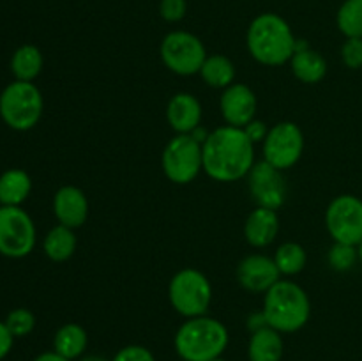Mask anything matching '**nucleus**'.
<instances>
[{
	"label": "nucleus",
	"instance_id": "9d476101",
	"mask_svg": "<svg viewBox=\"0 0 362 361\" xmlns=\"http://www.w3.org/2000/svg\"><path fill=\"white\" fill-rule=\"evenodd\" d=\"M304 152L303 130L296 122L283 120L269 127L264 140V159L278 170H288L299 163Z\"/></svg>",
	"mask_w": 362,
	"mask_h": 361
},
{
	"label": "nucleus",
	"instance_id": "473e14b6",
	"mask_svg": "<svg viewBox=\"0 0 362 361\" xmlns=\"http://www.w3.org/2000/svg\"><path fill=\"white\" fill-rule=\"evenodd\" d=\"M13 343H14V336L11 335V331L7 329L6 322L0 321V361L11 353L13 349Z\"/></svg>",
	"mask_w": 362,
	"mask_h": 361
},
{
	"label": "nucleus",
	"instance_id": "f8f14e48",
	"mask_svg": "<svg viewBox=\"0 0 362 361\" xmlns=\"http://www.w3.org/2000/svg\"><path fill=\"white\" fill-rule=\"evenodd\" d=\"M250 177L251 198L257 202V207H267L278 211L286 200V180L283 170H278L271 163H255Z\"/></svg>",
	"mask_w": 362,
	"mask_h": 361
},
{
	"label": "nucleus",
	"instance_id": "dca6fc26",
	"mask_svg": "<svg viewBox=\"0 0 362 361\" xmlns=\"http://www.w3.org/2000/svg\"><path fill=\"white\" fill-rule=\"evenodd\" d=\"M166 119L177 134H191L202 122L200 101L189 92H177L166 105Z\"/></svg>",
	"mask_w": 362,
	"mask_h": 361
},
{
	"label": "nucleus",
	"instance_id": "2eb2a0df",
	"mask_svg": "<svg viewBox=\"0 0 362 361\" xmlns=\"http://www.w3.org/2000/svg\"><path fill=\"white\" fill-rule=\"evenodd\" d=\"M53 214L60 225L80 229L88 218L87 195L76 186H62L53 197Z\"/></svg>",
	"mask_w": 362,
	"mask_h": 361
},
{
	"label": "nucleus",
	"instance_id": "412c9836",
	"mask_svg": "<svg viewBox=\"0 0 362 361\" xmlns=\"http://www.w3.org/2000/svg\"><path fill=\"white\" fill-rule=\"evenodd\" d=\"M32 191V179L25 170L9 168L0 176V205L21 207Z\"/></svg>",
	"mask_w": 362,
	"mask_h": 361
},
{
	"label": "nucleus",
	"instance_id": "0eeeda50",
	"mask_svg": "<svg viewBox=\"0 0 362 361\" xmlns=\"http://www.w3.org/2000/svg\"><path fill=\"white\" fill-rule=\"evenodd\" d=\"M161 166L173 184L193 183L204 170L202 142L193 134H175L163 149Z\"/></svg>",
	"mask_w": 362,
	"mask_h": 361
},
{
	"label": "nucleus",
	"instance_id": "423d86ee",
	"mask_svg": "<svg viewBox=\"0 0 362 361\" xmlns=\"http://www.w3.org/2000/svg\"><path fill=\"white\" fill-rule=\"evenodd\" d=\"M173 310L186 319L207 315L212 301V285L207 276L193 268L180 269L168 285Z\"/></svg>",
	"mask_w": 362,
	"mask_h": 361
},
{
	"label": "nucleus",
	"instance_id": "7ed1b4c3",
	"mask_svg": "<svg viewBox=\"0 0 362 361\" xmlns=\"http://www.w3.org/2000/svg\"><path fill=\"white\" fill-rule=\"evenodd\" d=\"M230 335L221 321L209 315L187 319L175 333L173 345L182 361H212L221 357Z\"/></svg>",
	"mask_w": 362,
	"mask_h": 361
},
{
	"label": "nucleus",
	"instance_id": "6e6552de",
	"mask_svg": "<svg viewBox=\"0 0 362 361\" xmlns=\"http://www.w3.org/2000/svg\"><path fill=\"white\" fill-rule=\"evenodd\" d=\"M163 64L179 76H193L200 73L207 52L200 38L186 30H173L163 38L159 46Z\"/></svg>",
	"mask_w": 362,
	"mask_h": 361
},
{
	"label": "nucleus",
	"instance_id": "f03ea898",
	"mask_svg": "<svg viewBox=\"0 0 362 361\" xmlns=\"http://www.w3.org/2000/svg\"><path fill=\"white\" fill-rule=\"evenodd\" d=\"M247 52L264 66H281L296 53L297 39L288 21L274 13L258 14L247 27Z\"/></svg>",
	"mask_w": 362,
	"mask_h": 361
},
{
	"label": "nucleus",
	"instance_id": "4be33fe9",
	"mask_svg": "<svg viewBox=\"0 0 362 361\" xmlns=\"http://www.w3.org/2000/svg\"><path fill=\"white\" fill-rule=\"evenodd\" d=\"M76 234L73 229L64 225H57L46 234L45 241H42V250H45L46 257L53 262H66L76 251Z\"/></svg>",
	"mask_w": 362,
	"mask_h": 361
},
{
	"label": "nucleus",
	"instance_id": "cd10ccee",
	"mask_svg": "<svg viewBox=\"0 0 362 361\" xmlns=\"http://www.w3.org/2000/svg\"><path fill=\"white\" fill-rule=\"evenodd\" d=\"M6 326L14 338H23L30 335L35 328V315L28 308H16L6 317Z\"/></svg>",
	"mask_w": 362,
	"mask_h": 361
},
{
	"label": "nucleus",
	"instance_id": "a878e982",
	"mask_svg": "<svg viewBox=\"0 0 362 361\" xmlns=\"http://www.w3.org/2000/svg\"><path fill=\"white\" fill-rule=\"evenodd\" d=\"M336 21L345 38L362 39V0H345L339 7Z\"/></svg>",
	"mask_w": 362,
	"mask_h": 361
},
{
	"label": "nucleus",
	"instance_id": "b1692460",
	"mask_svg": "<svg viewBox=\"0 0 362 361\" xmlns=\"http://www.w3.org/2000/svg\"><path fill=\"white\" fill-rule=\"evenodd\" d=\"M42 53L37 46L23 45L13 53L11 71L20 81H34L42 71Z\"/></svg>",
	"mask_w": 362,
	"mask_h": 361
},
{
	"label": "nucleus",
	"instance_id": "393cba45",
	"mask_svg": "<svg viewBox=\"0 0 362 361\" xmlns=\"http://www.w3.org/2000/svg\"><path fill=\"white\" fill-rule=\"evenodd\" d=\"M274 262L278 265L279 273L283 276H296L306 268L308 264V253L304 250L303 244L293 243V241H288V243H283L281 246L276 250L274 253Z\"/></svg>",
	"mask_w": 362,
	"mask_h": 361
},
{
	"label": "nucleus",
	"instance_id": "c756f323",
	"mask_svg": "<svg viewBox=\"0 0 362 361\" xmlns=\"http://www.w3.org/2000/svg\"><path fill=\"white\" fill-rule=\"evenodd\" d=\"M187 13V2L186 0H161L159 2V14L165 21L170 23H177L182 20Z\"/></svg>",
	"mask_w": 362,
	"mask_h": 361
},
{
	"label": "nucleus",
	"instance_id": "aec40b11",
	"mask_svg": "<svg viewBox=\"0 0 362 361\" xmlns=\"http://www.w3.org/2000/svg\"><path fill=\"white\" fill-rule=\"evenodd\" d=\"M87 331L83 329V326L76 324V322H67V324L60 326L53 336V350L69 361L80 360L87 350Z\"/></svg>",
	"mask_w": 362,
	"mask_h": 361
},
{
	"label": "nucleus",
	"instance_id": "c9c22d12",
	"mask_svg": "<svg viewBox=\"0 0 362 361\" xmlns=\"http://www.w3.org/2000/svg\"><path fill=\"white\" fill-rule=\"evenodd\" d=\"M357 251H359V260L362 262V241L359 244H357Z\"/></svg>",
	"mask_w": 362,
	"mask_h": 361
},
{
	"label": "nucleus",
	"instance_id": "5701e85b",
	"mask_svg": "<svg viewBox=\"0 0 362 361\" xmlns=\"http://www.w3.org/2000/svg\"><path fill=\"white\" fill-rule=\"evenodd\" d=\"M235 64L225 55H207L200 69V76L212 88L230 87L235 84Z\"/></svg>",
	"mask_w": 362,
	"mask_h": 361
},
{
	"label": "nucleus",
	"instance_id": "72a5a7b5",
	"mask_svg": "<svg viewBox=\"0 0 362 361\" xmlns=\"http://www.w3.org/2000/svg\"><path fill=\"white\" fill-rule=\"evenodd\" d=\"M34 361H69V360H66V357H62L60 354H57L55 350H49V353L39 354Z\"/></svg>",
	"mask_w": 362,
	"mask_h": 361
},
{
	"label": "nucleus",
	"instance_id": "f704fd0d",
	"mask_svg": "<svg viewBox=\"0 0 362 361\" xmlns=\"http://www.w3.org/2000/svg\"><path fill=\"white\" fill-rule=\"evenodd\" d=\"M80 361H108V360H105L103 356H83L80 357Z\"/></svg>",
	"mask_w": 362,
	"mask_h": 361
},
{
	"label": "nucleus",
	"instance_id": "bb28decb",
	"mask_svg": "<svg viewBox=\"0 0 362 361\" xmlns=\"http://www.w3.org/2000/svg\"><path fill=\"white\" fill-rule=\"evenodd\" d=\"M327 260L329 265H331L334 271H350V269L356 265V262L359 260V251H357V246H352V244L334 243L331 246V250H329Z\"/></svg>",
	"mask_w": 362,
	"mask_h": 361
},
{
	"label": "nucleus",
	"instance_id": "4468645a",
	"mask_svg": "<svg viewBox=\"0 0 362 361\" xmlns=\"http://www.w3.org/2000/svg\"><path fill=\"white\" fill-rule=\"evenodd\" d=\"M257 94L244 84H232L223 91L219 110L228 126L244 127L257 115Z\"/></svg>",
	"mask_w": 362,
	"mask_h": 361
},
{
	"label": "nucleus",
	"instance_id": "6ab92c4d",
	"mask_svg": "<svg viewBox=\"0 0 362 361\" xmlns=\"http://www.w3.org/2000/svg\"><path fill=\"white\" fill-rule=\"evenodd\" d=\"M283 350H285V345H283L281 333L276 329L265 326L251 333L250 343H247L250 361H281Z\"/></svg>",
	"mask_w": 362,
	"mask_h": 361
},
{
	"label": "nucleus",
	"instance_id": "39448f33",
	"mask_svg": "<svg viewBox=\"0 0 362 361\" xmlns=\"http://www.w3.org/2000/svg\"><path fill=\"white\" fill-rule=\"evenodd\" d=\"M42 94L32 81H13L0 94V117L16 131H28L41 120Z\"/></svg>",
	"mask_w": 362,
	"mask_h": 361
},
{
	"label": "nucleus",
	"instance_id": "e433bc0d",
	"mask_svg": "<svg viewBox=\"0 0 362 361\" xmlns=\"http://www.w3.org/2000/svg\"><path fill=\"white\" fill-rule=\"evenodd\" d=\"M212 361H226V360H223V357H216V360H212Z\"/></svg>",
	"mask_w": 362,
	"mask_h": 361
},
{
	"label": "nucleus",
	"instance_id": "ddd939ff",
	"mask_svg": "<svg viewBox=\"0 0 362 361\" xmlns=\"http://www.w3.org/2000/svg\"><path fill=\"white\" fill-rule=\"evenodd\" d=\"M237 280H239L243 289L250 290V292L265 294L281 280V273H279L274 258L267 257V255L253 253L239 262Z\"/></svg>",
	"mask_w": 362,
	"mask_h": 361
},
{
	"label": "nucleus",
	"instance_id": "20e7f679",
	"mask_svg": "<svg viewBox=\"0 0 362 361\" xmlns=\"http://www.w3.org/2000/svg\"><path fill=\"white\" fill-rule=\"evenodd\" d=\"M269 328L283 333H296L308 324L311 317V303L306 290L296 282L279 280L265 292L262 308Z\"/></svg>",
	"mask_w": 362,
	"mask_h": 361
},
{
	"label": "nucleus",
	"instance_id": "1a4fd4ad",
	"mask_svg": "<svg viewBox=\"0 0 362 361\" xmlns=\"http://www.w3.org/2000/svg\"><path fill=\"white\" fill-rule=\"evenodd\" d=\"M35 246V225L27 211L13 205H0V255L23 258Z\"/></svg>",
	"mask_w": 362,
	"mask_h": 361
},
{
	"label": "nucleus",
	"instance_id": "f257e3e1",
	"mask_svg": "<svg viewBox=\"0 0 362 361\" xmlns=\"http://www.w3.org/2000/svg\"><path fill=\"white\" fill-rule=\"evenodd\" d=\"M204 172L218 183H235L247 177L255 165V144L243 127L223 126L207 134L202 144Z\"/></svg>",
	"mask_w": 362,
	"mask_h": 361
},
{
	"label": "nucleus",
	"instance_id": "2f4dec72",
	"mask_svg": "<svg viewBox=\"0 0 362 361\" xmlns=\"http://www.w3.org/2000/svg\"><path fill=\"white\" fill-rule=\"evenodd\" d=\"M243 130H244V133H246V137L250 138L253 144H258V142H262V144H264L265 137H267V133H269L267 124H265L264 120H258V119L251 120V122L246 124Z\"/></svg>",
	"mask_w": 362,
	"mask_h": 361
},
{
	"label": "nucleus",
	"instance_id": "7c9ffc66",
	"mask_svg": "<svg viewBox=\"0 0 362 361\" xmlns=\"http://www.w3.org/2000/svg\"><path fill=\"white\" fill-rule=\"evenodd\" d=\"M112 361H156V357L147 347L126 345L113 356Z\"/></svg>",
	"mask_w": 362,
	"mask_h": 361
},
{
	"label": "nucleus",
	"instance_id": "9b49d317",
	"mask_svg": "<svg viewBox=\"0 0 362 361\" xmlns=\"http://www.w3.org/2000/svg\"><path fill=\"white\" fill-rule=\"evenodd\" d=\"M325 225L334 243L357 246L362 241V200L356 195H339L325 211Z\"/></svg>",
	"mask_w": 362,
	"mask_h": 361
},
{
	"label": "nucleus",
	"instance_id": "f3484780",
	"mask_svg": "<svg viewBox=\"0 0 362 361\" xmlns=\"http://www.w3.org/2000/svg\"><path fill=\"white\" fill-rule=\"evenodd\" d=\"M279 232L278 211L257 207L250 212L244 223V237L253 248H265L274 243Z\"/></svg>",
	"mask_w": 362,
	"mask_h": 361
},
{
	"label": "nucleus",
	"instance_id": "a211bd4d",
	"mask_svg": "<svg viewBox=\"0 0 362 361\" xmlns=\"http://www.w3.org/2000/svg\"><path fill=\"white\" fill-rule=\"evenodd\" d=\"M290 66H292V73L296 74L297 80H300L303 84H318L327 74V60L324 59V55L317 50L310 48L308 42L299 41V39H297L296 53L290 59Z\"/></svg>",
	"mask_w": 362,
	"mask_h": 361
},
{
	"label": "nucleus",
	"instance_id": "c85d7f7f",
	"mask_svg": "<svg viewBox=\"0 0 362 361\" xmlns=\"http://www.w3.org/2000/svg\"><path fill=\"white\" fill-rule=\"evenodd\" d=\"M341 59L349 69H361L362 67V39L346 38L341 46Z\"/></svg>",
	"mask_w": 362,
	"mask_h": 361
}]
</instances>
